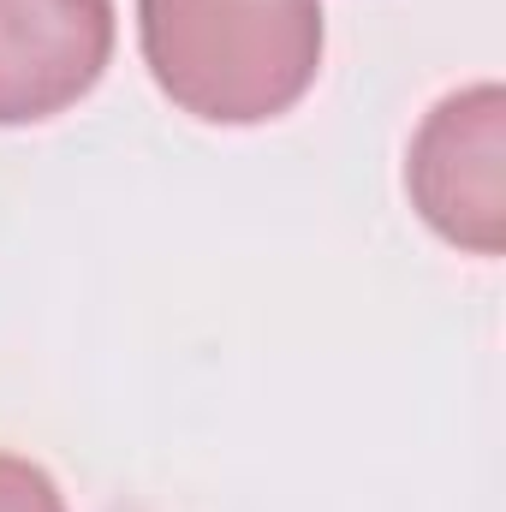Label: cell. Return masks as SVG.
<instances>
[{"label": "cell", "mask_w": 506, "mask_h": 512, "mask_svg": "<svg viewBox=\"0 0 506 512\" xmlns=\"http://www.w3.org/2000/svg\"><path fill=\"white\" fill-rule=\"evenodd\" d=\"M137 48L179 114L262 126L310 96L328 24L322 0H137Z\"/></svg>", "instance_id": "cell-1"}, {"label": "cell", "mask_w": 506, "mask_h": 512, "mask_svg": "<svg viewBox=\"0 0 506 512\" xmlns=\"http://www.w3.org/2000/svg\"><path fill=\"white\" fill-rule=\"evenodd\" d=\"M411 209L471 256L506 251V90L465 84L441 96L405 149Z\"/></svg>", "instance_id": "cell-2"}, {"label": "cell", "mask_w": 506, "mask_h": 512, "mask_svg": "<svg viewBox=\"0 0 506 512\" xmlns=\"http://www.w3.org/2000/svg\"><path fill=\"white\" fill-rule=\"evenodd\" d=\"M114 0H0V126L78 108L114 60Z\"/></svg>", "instance_id": "cell-3"}, {"label": "cell", "mask_w": 506, "mask_h": 512, "mask_svg": "<svg viewBox=\"0 0 506 512\" xmlns=\"http://www.w3.org/2000/svg\"><path fill=\"white\" fill-rule=\"evenodd\" d=\"M0 512H66V495L36 459L0 453Z\"/></svg>", "instance_id": "cell-4"}]
</instances>
